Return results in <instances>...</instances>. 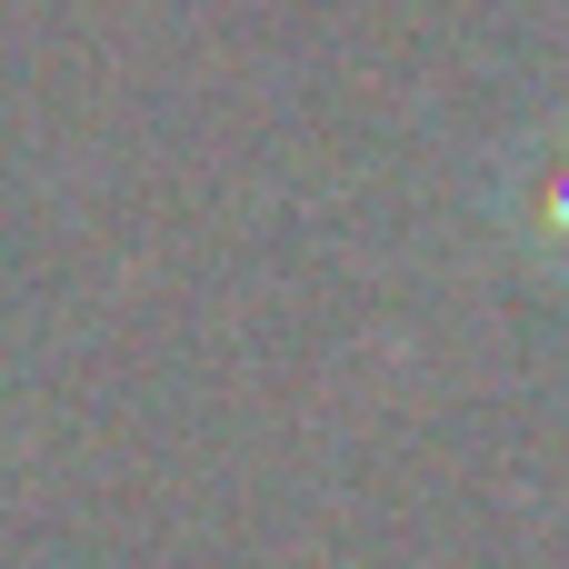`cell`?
<instances>
[{"label":"cell","instance_id":"1","mask_svg":"<svg viewBox=\"0 0 569 569\" xmlns=\"http://www.w3.org/2000/svg\"><path fill=\"white\" fill-rule=\"evenodd\" d=\"M520 250H550V260H569V150L560 160H530V180H520Z\"/></svg>","mask_w":569,"mask_h":569}]
</instances>
